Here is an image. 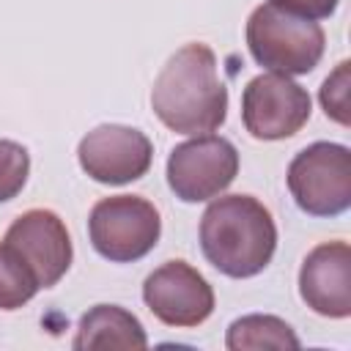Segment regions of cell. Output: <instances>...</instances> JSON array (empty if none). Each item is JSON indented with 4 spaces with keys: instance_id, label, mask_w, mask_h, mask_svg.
Listing matches in <instances>:
<instances>
[{
    "instance_id": "cell-8",
    "label": "cell",
    "mask_w": 351,
    "mask_h": 351,
    "mask_svg": "<svg viewBox=\"0 0 351 351\" xmlns=\"http://www.w3.org/2000/svg\"><path fill=\"white\" fill-rule=\"evenodd\" d=\"M77 156H80V167L93 181L121 186L148 173L154 159V145L134 126L101 123L80 140Z\"/></svg>"
},
{
    "instance_id": "cell-1",
    "label": "cell",
    "mask_w": 351,
    "mask_h": 351,
    "mask_svg": "<svg viewBox=\"0 0 351 351\" xmlns=\"http://www.w3.org/2000/svg\"><path fill=\"white\" fill-rule=\"evenodd\" d=\"M156 118L178 134H208L225 123L228 88L217 74L208 44H184L159 71L151 88Z\"/></svg>"
},
{
    "instance_id": "cell-9",
    "label": "cell",
    "mask_w": 351,
    "mask_h": 351,
    "mask_svg": "<svg viewBox=\"0 0 351 351\" xmlns=\"http://www.w3.org/2000/svg\"><path fill=\"white\" fill-rule=\"evenodd\" d=\"M145 307L167 326H200L214 313L208 280L186 261H167L143 282Z\"/></svg>"
},
{
    "instance_id": "cell-16",
    "label": "cell",
    "mask_w": 351,
    "mask_h": 351,
    "mask_svg": "<svg viewBox=\"0 0 351 351\" xmlns=\"http://www.w3.org/2000/svg\"><path fill=\"white\" fill-rule=\"evenodd\" d=\"M348 60H343L337 69H335V74H329L326 80H324V85H321V104H324V112L332 118V121H337V123H343V126H348Z\"/></svg>"
},
{
    "instance_id": "cell-6",
    "label": "cell",
    "mask_w": 351,
    "mask_h": 351,
    "mask_svg": "<svg viewBox=\"0 0 351 351\" xmlns=\"http://www.w3.org/2000/svg\"><path fill=\"white\" fill-rule=\"evenodd\" d=\"M239 173V151L217 134H195L167 156V184L184 203H203L222 195Z\"/></svg>"
},
{
    "instance_id": "cell-10",
    "label": "cell",
    "mask_w": 351,
    "mask_h": 351,
    "mask_svg": "<svg viewBox=\"0 0 351 351\" xmlns=\"http://www.w3.org/2000/svg\"><path fill=\"white\" fill-rule=\"evenodd\" d=\"M33 271L38 288H52L71 266V239L63 219L49 208L19 214L3 239Z\"/></svg>"
},
{
    "instance_id": "cell-14",
    "label": "cell",
    "mask_w": 351,
    "mask_h": 351,
    "mask_svg": "<svg viewBox=\"0 0 351 351\" xmlns=\"http://www.w3.org/2000/svg\"><path fill=\"white\" fill-rule=\"evenodd\" d=\"M38 282L27 263L3 241L0 244V310H16L38 293Z\"/></svg>"
},
{
    "instance_id": "cell-2",
    "label": "cell",
    "mask_w": 351,
    "mask_h": 351,
    "mask_svg": "<svg viewBox=\"0 0 351 351\" xmlns=\"http://www.w3.org/2000/svg\"><path fill=\"white\" fill-rule=\"evenodd\" d=\"M200 250L217 271L233 280L255 277L277 250L274 219L252 195H217L200 217Z\"/></svg>"
},
{
    "instance_id": "cell-3",
    "label": "cell",
    "mask_w": 351,
    "mask_h": 351,
    "mask_svg": "<svg viewBox=\"0 0 351 351\" xmlns=\"http://www.w3.org/2000/svg\"><path fill=\"white\" fill-rule=\"evenodd\" d=\"M324 27L277 3L258 5L247 19V47L255 63L274 74H310L324 58Z\"/></svg>"
},
{
    "instance_id": "cell-13",
    "label": "cell",
    "mask_w": 351,
    "mask_h": 351,
    "mask_svg": "<svg viewBox=\"0 0 351 351\" xmlns=\"http://www.w3.org/2000/svg\"><path fill=\"white\" fill-rule=\"evenodd\" d=\"M225 346L230 351H252V348H299V337L293 329L277 315H244L228 326Z\"/></svg>"
},
{
    "instance_id": "cell-7",
    "label": "cell",
    "mask_w": 351,
    "mask_h": 351,
    "mask_svg": "<svg viewBox=\"0 0 351 351\" xmlns=\"http://www.w3.org/2000/svg\"><path fill=\"white\" fill-rule=\"evenodd\" d=\"M310 112V93L285 74H258L241 93V121L255 140L293 137Z\"/></svg>"
},
{
    "instance_id": "cell-5",
    "label": "cell",
    "mask_w": 351,
    "mask_h": 351,
    "mask_svg": "<svg viewBox=\"0 0 351 351\" xmlns=\"http://www.w3.org/2000/svg\"><path fill=\"white\" fill-rule=\"evenodd\" d=\"M288 189L310 217H337L351 206V151L340 143H313L288 165Z\"/></svg>"
},
{
    "instance_id": "cell-15",
    "label": "cell",
    "mask_w": 351,
    "mask_h": 351,
    "mask_svg": "<svg viewBox=\"0 0 351 351\" xmlns=\"http://www.w3.org/2000/svg\"><path fill=\"white\" fill-rule=\"evenodd\" d=\"M30 173V154L14 140H0V203L16 197Z\"/></svg>"
},
{
    "instance_id": "cell-11",
    "label": "cell",
    "mask_w": 351,
    "mask_h": 351,
    "mask_svg": "<svg viewBox=\"0 0 351 351\" xmlns=\"http://www.w3.org/2000/svg\"><path fill=\"white\" fill-rule=\"evenodd\" d=\"M299 293L304 304L326 318L351 315V247L324 241L307 252L299 269Z\"/></svg>"
},
{
    "instance_id": "cell-17",
    "label": "cell",
    "mask_w": 351,
    "mask_h": 351,
    "mask_svg": "<svg viewBox=\"0 0 351 351\" xmlns=\"http://www.w3.org/2000/svg\"><path fill=\"white\" fill-rule=\"evenodd\" d=\"M271 3H277L280 8H288L299 16H307V19H326L337 8V0H271Z\"/></svg>"
},
{
    "instance_id": "cell-12",
    "label": "cell",
    "mask_w": 351,
    "mask_h": 351,
    "mask_svg": "<svg viewBox=\"0 0 351 351\" xmlns=\"http://www.w3.org/2000/svg\"><path fill=\"white\" fill-rule=\"evenodd\" d=\"M148 337L137 315L118 304H96L90 307L77 326L74 348H145Z\"/></svg>"
},
{
    "instance_id": "cell-4",
    "label": "cell",
    "mask_w": 351,
    "mask_h": 351,
    "mask_svg": "<svg viewBox=\"0 0 351 351\" xmlns=\"http://www.w3.org/2000/svg\"><path fill=\"white\" fill-rule=\"evenodd\" d=\"M162 233L159 211L140 195L101 197L88 217L93 250L112 263H134L145 258Z\"/></svg>"
}]
</instances>
